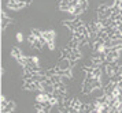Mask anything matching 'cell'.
I'll return each instance as SVG.
<instances>
[{"instance_id":"obj_5","label":"cell","mask_w":122,"mask_h":113,"mask_svg":"<svg viewBox=\"0 0 122 113\" xmlns=\"http://www.w3.org/2000/svg\"><path fill=\"white\" fill-rule=\"evenodd\" d=\"M36 101L37 102H44V101H48V93L45 91H41L37 94V97H36Z\"/></svg>"},{"instance_id":"obj_31","label":"cell","mask_w":122,"mask_h":113,"mask_svg":"<svg viewBox=\"0 0 122 113\" xmlns=\"http://www.w3.org/2000/svg\"><path fill=\"white\" fill-rule=\"evenodd\" d=\"M80 1H82V0H80Z\"/></svg>"},{"instance_id":"obj_18","label":"cell","mask_w":122,"mask_h":113,"mask_svg":"<svg viewBox=\"0 0 122 113\" xmlns=\"http://www.w3.org/2000/svg\"><path fill=\"white\" fill-rule=\"evenodd\" d=\"M70 8H71L70 4H63V3H59V10H61V11H67V12H69Z\"/></svg>"},{"instance_id":"obj_22","label":"cell","mask_w":122,"mask_h":113,"mask_svg":"<svg viewBox=\"0 0 122 113\" xmlns=\"http://www.w3.org/2000/svg\"><path fill=\"white\" fill-rule=\"evenodd\" d=\"M80 5H81V8H82L84 11H86V8H88V0H82V1H80Z\"/></svg>"},{"instance_id":"obj_28","label":"cell","mask_w":122,"mask_h":113,"mask_svg":"<svg viewBox=\"0 0 122 113\" xmlns=\"http://www.w3.org/2000/svg\"><path fill=\"white\" fill-rule=\"evenodd\" d=\"M119 8H121V10H122V3H121V4H119Z\"/></svg>"},{"instance_id":"obj_4","label":"cell","mask_w":122,"mask_h":113,"mask_svg":"<svg viewBox=\"0 0 122 113\" xmlns=\"http://www.w3.org/2000/svg\"><path fill=\"white\" fill-rule=\"evenodd\" d=\"M91 87H92L93 90H96V89H102V87H103V82H102V79H96V78H93V81H92V83H91Z\"/></svg>"},{"instance_id":"obj_23","label":"cell","mask_w":122,"mask_h":113,"mask_svg":"<svg viewBox=\"0 0 122 113\" xmlns=\"http://www.w3.org/2000/svg\"><path fill=\"white\" fill-rule=\"evenodd\" d=\"M73 22H74V25H76L77 27H80V26H82V25H84L82 21H81L80 18H74V19H73Z\"/></svg>"},{"instance_id":"obj_26","label":"cell","mask_w":122,"mask_h":113,"mask_svg":"<svg viewBox=\"0 0 122 113\" xmlns=\"http://www.w3.org/2000/svg\"><path fill=\"white\" fill-rule=\"evenodd\" d=\"M17 40L19 41V42L23 40V37H22V34H21V33H17Z\"/></svg>"},{"instance_id":"obj_14","label":"cell","mask_w":122,"mask_h":113,"mask_svg":"<svg viewBox=\"0 0 122 113\" xmlns=\"http://www.w3.org/2000/svg\"><path fill=\"white\" fill-rule=\"evenodd\" d=\"M11 21H12L11 18H4V19H1V30H3V32L6 30L7 25H8V23H10Z\"/></svg>"},{"instance_id":"obj_8","label":"cell","mask_w":122,"mask_h":113,"mask_svg":"<svg viewBox=\"0 0 122 113\" xmlns=\"http://www.w3.org/2000/svg\"><path fill=\"white\" fill-rule=\"evenodd\" d=\"M14 109H15V102H14V101H8V104H7V106H6V108H3V109H1V112H3V113L12 112Z\"/></svg>"},{"instance_id":"obj_19","label":"cell","mask_w":122,"mask_h":113,"mask_svg":"<svg viewBox=\"0 0 122 113\" xmlns=\"http://www.w3.org/2000/svg\"><path fill=\"white\" fill-rule=\"evenodd\" d=\"M89 108H91L89 104H81V106H80V112H89Z\"/></svg>"},{"instance_id":"obj_12","label":"cell","mask_w":122,"mask_h":113,"mask_svg":"<svg viewBox=\"0 0 122 113\" xmlns=\"http://www.w3.org/2000/svg\"><path fill=\"white\" fill-rule=\"evenodd\" d=\"M28 64H32V65H39L40 64V61H39V59L36 57V56H32V57H28Z\"/></svg>"},{"instance_id":"obj_20","label":"cell","mask_w":122,"mask_h":113,"mask_svg":"<svg viewBox=\"0 0 122 113\" xmlns=\"http://www.w3.org/2000/svg\"><path fill=\"white\" fill-rule=\"evenodd\" d=\"M30 33H32V34H33V36H36V37H37V38L43 37V33L40 32L39 29H33V30H32V32H30Z\"/></svg>"},{"instance_id":"obj_17","label":"cell","mask_w":122,"mask_h":113,"mask_svg":"<svg viewBox=\"0 0 122 113\" xmlns=\"http://www.w3.org/2000/svg\"><path fill=\"white\" fill-rule=\"evenodd\" d=\"M82 12H84V10L81 8V5H77V7H74V12H73V15L78 16V15H81Z\"/></svg>"},{"instance_id":"obj_3","label":"cell","mask_w":122,"mask_h":113,"mask_svg":"<svg viewBox=\"0 0 122 113\" xmlns=\"http://www.w3.org/2000/svg\"><path fill=\"white\" fill-rule=\"evenodd\" d=\"M43 37L47 40V42L48 41H52L54 38H55V32L54 30H48V32H43Z\"/></svg>"},{"instance_id":"obj_11","label":"cell","mask_w":122,"mask_h":113,"mask_svg":"<svg viewBox=\"0 0 122 113\" xmlns=\"http://www.w3.org/2000/svg\"><path fill=\"white\" fill-rule=\"evenodd\" d=\"M43 45H44V44L41 42L39 38H37V40H36L33 44H32V46H33L34 49H39V50H41V49H43Z\"/></svg>"},{"instance_id":"obj_30","label":"cell","mask_w":122,"mask_h":113,"mask_svg":"<svg viewBox=\"0 0 122 113\" xmlns=\"http://www.w3.org/2000/svg\"><path fill=\"white\" fill-rule=\"evenodd\" d=\"M121 34H122V30H121Z\"/></svg>"},{"instance_id":"obj_9","label":"cell","mask_w":122,"mask_h":113,"mask_svg":"<svg viewBox=\"0 0 122 113\" xmlns=\"http://www.w3.org/2000/svg\"><path fill=\"white\" fill-rule=\"evenodd\" d=\"M23 89L25 90H30V91H33V90H37L36 89V85H34V82H25V85H23Z\"/></svg>"},{"instance_id":"obj_6","label":"cell","mask_w":122,"mask_h":113,"mask_svg":"<svg viewBox=\"0 0 122 113\" xmlns=\"http://www.w3.org/2000/svg\"><path fill=\"white\" fill-rule=\"evenodd\" d=\"M70 49H76V48H80V40L78 38H74L73 37L71 40H70V42H69V45H67Z\"/></svg>"},{"instance_id":"obj_16","label":"cell","mask_w":122,"mask_h":113,"mask_svg":"<svg viewBox=\"0 0 122 113\" xmlns=\"http://www.w3.org/2000/svg\"><path fill=\"white\" fill-rule=\"evenodd\" d=\"M61 57H67V59H69V56H70V48H69V46H67V48H65V49H62L61 50Z\"/></svg>"},{"instance_id":"obj_13","label":"cell","mask_w":122,"mask_h":113,"mask_svg":"<svg viewBox=\"0 0 122 113\" xmlns=\"http://www.w3.org/2000/svg\"><path fill=\"white\" fill-rule=\"evenodd\" d=\"M92 91H93V89L91 87V85H85V83H84V86H82V93L84 94H91Z\"/></svg>"},{"instance_id":"obj_15","label":"cell","mask_w":122,"mask_h":113,"mask_svg":"<svg viewBox=\"0 0 122 113\" xmlns=\"http://www.w3.org/2000/svg\"><path fill=\"white\" fill-rule=\"evenodd\" d=\"M12 56H14V57H15V59H18V57H21V56H23L22 54V52H21V49H18V48H14L12 49Z\"/></svg>"},{"instance_id":"obj_21","label":"cell","mask_w":122,"mask_h":113,"mask_svg":"<svg viewBox=\"0 0 122 113\" xmlns=\"http://www.w3.org/2000/svg\"><path fill=\"white\" fill-rule=\"evenodd\" d=\"M36 40H37V37H36V36H33L32 33H29V37H28V42L30 44V45H32V44H33L34 41H36Z\"/></svg>"},{"instance_id":"obj_2","label":"cell","mask_w":122,"mask_h":113,"mask_svg":"<svg viewBox=\"0 0 122 113\" xmlns=\"http://www.w3.org/2000/svg\"><path fill=\"white\" fill-rule=\"evenodd\" d=\"M81 52H80V49L76 48V49H70V56H69V59L71 60V61H77L78 59H81Z\"/></svg>"},{"instance_id":"obj_24","label":"cell","mask_w":122,"mask_h":113,"mask_svg":"<svg viewBox=\"0 0 122 113\" xmlns=\"http://www.w3.org/2000/svg\"><path fill=\"white\" fill-rule=\"evenodd\" d=\"M62 25L63 26H67V27H70L73 25V19H65V21L62 22Z\"/></svg>"},{"instance_id":"obj_29","label":"cell","mask_w":122,"mask_h":113,"mask_svg":"<svg viewBox=\"0 0 122 113\" xmlns=\"http://www.w3.org/2000/svg\"><path fill=\"white\" fill-rule=\"evenodd\" d=\"M69 1H71V0H69ZM69 4H70V3H69Z\"/></svg>"},{"instance_id":"obj_1","label":"cell","mask_w":122,"mask_h":113,"mask_svg":"<svg viewBox=\"0 0 122 113\" xmlns=\"http://www.w3.org/2000/svg\"><path fill=\"white\" fill-rule=\"evenodd\" d=\"M56 67L59 70H67V68H71V60L67 59V57H61L56 63Z\"/></svg>"},{"instance_id":"obj_10","label":"cell","mask_w":122,"mask_h":113,"mask_svg":"<svg viewBox=\"0 0 122 113\" xmlns=\"http://www.w3.org/2000/svg\"><path fill=\"white\" fill-rule=\"evenodd\" d=\"M71 106H73L74 109H76L77 112H80V106H81V101H80L78 98H73V99H71Z\"/></svg>"},{"instance_id":"obj_7","label":"cell","mask_w":122,"mask_h":113,"mask_svg":"<svg viewBox=\"0 0 122 113\" xmlns=\"http://www.w3.org/2000/svg\"><path fill=\"white\" fill-rule=\"evenodd\" d=\"M102 74H103V68H102V65L93 68V71H92V75H93V78H96V79H100V78H102Z\"/></svg>"},{"instance_id":"obj_25","label":"cell","mask_w":122,"mask_h":113,"mask_svg":"<svg viewBox=\"0 0 122 113\" xmlns=\"http://www.w3.org/2000/svg\"><path fill=\"white\" fill-rule=\"evenodd\" d=\"M48 48H50V50H54V49H55V42H54V40H52V41H48Z\"/></svg>"},{"instance_id":"obj_27","label":"cell","mask_w":122,"mask_h":113,"mask_svg":"<svg viewBox=\"0 0 122 113\" xmlns=\"http://www.w3.org/2000/svg\"><path fill=\"white\" fill-rule=\"evenodd\" d=\"M23 3L26 5H29V4H32V0H23Z\"/></svg>"}]
</instances>
